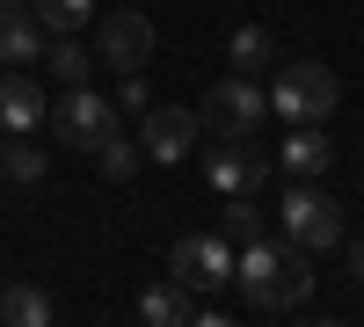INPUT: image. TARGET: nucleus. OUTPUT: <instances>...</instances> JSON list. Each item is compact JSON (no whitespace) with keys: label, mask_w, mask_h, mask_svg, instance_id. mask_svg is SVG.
<instances>
[{"label":"nucleus","mask_w":364,"mask_h":327,"mask_svg":"<svg viewBox=\"0 0 364 327\" xmlns=\"http://www.w3.org/2000/svg\"><path fill=\"white\" fill-rule=\"evenodd\" d=\"M29 15H37L44 37H66V29H87V22H95V0H29Z\"/></svg>","instance_id":"obj_16"},{"label":"nucleus","mask_w":364,"mask_h":327,"mask_svg":"<svg viewBox=\"0 0 364 327\" xmlns=\"http://www.w3.org/2000/svg\"><path fill=\"white\" fill-rule=\"evenodd\" d=\"M0 320H8V327H44L51 320V299L37 284H8V291H0Z\"/></svg>","instance_id":"obj_18"},{"label":"nucleus","mask_w":364,"mask_h":327,"mask_svg":"<svg viewBox=\"0 0 364 327\" xmlns=\"http://www.w3.org/2000/svg\"><path fill=\"white\" fill-rule=\"evenodd\" d=\"M44 124H51V138L66 145V153H95V145L117 131V102L109 95H95V87H66V95H58L51 109H44Z\"/></svg>","instance_id":"obj_3"},{"label":"nucleus","mask_w":364,"mask_h":327,"mask_svg":"<svg viewBox=\"0 0 364 327\" xmlns=\"http://www.w3.org/2000/svg\"><path fill=\"white\" fill-rule=\"evenodd\" d=\"M109 102H117V116H146V102H154V95H146V80H139V73H124V87H117Z\"/></svg>","instance_id":"obj_21"},{"label":"nucleus","mask_w":364,"mask_h":327,"mask_svg":"<svg viewBox=\"0 0 364 327\" xmlns=\"http://www.w3.org/2000/svg\"><path fill=\"white\" fill-rule=\"evenodd\" d=\"M350 277H364V233L350 240Z\"/></svg>","instance_id":"obj_22"},{"label":"nucleus","mask_w":364,"mask_h":327,"mask_svg":"<svg viewBox=\"0 0 364 327\" xmlns=\"http://www.w3.org/2000/svg\"><path fill=\"white\" fill-rule=\"evenodd\" d=\"M219 240L226 248H248V240H269V226H262V211L248 196H226V211H219Z\"/></svg>","instance_id":"obj_17"},{"label":"nucleus","mask_w":364,"mask_h":327,"mask_svg":"<svg viewBox=\"0 0 364 327\" xmlns=\"http://www.w3.org/2000/svg\"><path fill=\"white\" fill-rule=\"evenodd\" d=\"M44 167H51V160L37 153V145H22V138H15V145H0V174H8V182L29 189V182H44Z\"/></svg>","instance_id":"obj_20"},{"label":"nucleus","mask_w":364,"mask_h":327,"mask_svg":"<svg viewBox=\"0 0 364 327\" xmlns=\"http://www.w3.org/2000/svg\"><path fill=\"white\" fill-rule=\"evenodd\" d=\"M197 138H204L197 109H175V102H146V116H139V153H146V160L175 167V160H190V145H197Z\"/></svg>","instance_id":"obj_7"},{"label":"nucleus","mask_w":364,"mask_h":327,"mask_svg":"<svg viewBox=\"0 0 364 327\" xmlns=\"http://www.w3.org/2000/svg\"><path fill=\"white\" fill-rule=\"evenodd\" d=\"M277 167L291 174V182H321V174L336 167V145H328V131H321V124H291V138H284Z\"/></svg>","instance_id":"obj_11"},{"label":"nucleus","mask_w":364,"mask_h":327,"mask_svg":"<svg viewBox=\"0 0 364 327\" xmlns=\"http://www.w3.org/2000/svg\"><path fill=\"white\" fill-rule=\"evenodd\" d=\"M277 226H284L291 248L321 255V248L343 240V204L328 196V189H314V182H299V189H284V204H277Z\"/></svg>","instance_id":"obj_5"},{"label":"nucleus","mask_w":364,"mask_h":327,"mask_svg":"<svg viewBox=\"0 0 364 327\" xmlns=\"http://www.w3.org/2000/svg\"><path fill=\"white\" fill-rule=\"evenodd\" d=\"M262 95H269V116H284V124H328L343 87H336V73L321 58H291V66H277V80Z\"/></svg>","instance_id":"obj_2"},{"label":"nucleus","mask_w":364,"mask_h":327,"mask_svg":"<svg viewBox=\"0 0 364 327\" xmlns=\"http://www.w3.org/2000/svg\"><path fill=\"white\" fill-rule=\"evenodd\" d=\"M0 15H29V0H0Z\"/></svg>","instance_id":"obj_23"},{"label":"nucleus","mask_w":364,"mask_h":327,"mask_svg":"<svg viewBox=\"0 0 364 327\" xmlns=\"http://www.w3.org/2000/svg\"><path fill=\"white\" fill-rule=\"evenodd\" d=\"M29 58H44L37 15H0V66H29Z\"/></svg>","instance_id":"obj_14"},{"label":"nucleus","mask_w":364,"mask_h":327,"mask_svg":"<svg viewBox=\"0 0 364 327\" xmlns=\"http://www.w3.org/2000/svg\"><path fill=\"white\" fill-rule=\"evenodd\" d=\"M197 124H204L211 138H255V131L269 124V95H262V87H255L248 73H226V80L204 95Z\"/></svg>","instance_id":"obj_4"},{"label":"nucleus","mask_w":364,"mask_h":327,"mask_svg":"<svg viewBox=\"0 0 364 327\" xmlns=\"http://www.w3.org/2000/svg\"><path fill=\"white\" fill-rule=\"evenodd\" d=\"M204 174H211V189L219 196H255L262 182H269V153L255 138H219L211 145V160H204Z\"/></svg>","instance_id":"obj_9"},{"label":"nucleus","mask_w":364,"mask_h":327,"mask_svg":"<svg viewBox=\"0 0 364 327\" xmlns=\"http://www.w3.org/2000/svg\"><path fill=\"white\" fill-rule=\"evenodd\" d=\"M87 160L102 167V182H132V174H139V160H146V153H139L132 138H117V131H109V138L95 145V153H87Z\"/></svg>","instance_id":"obj_19"},{"label":"nucleus","mask_w":364,"mask_h":327,"mask_svg":"<svg viewBox=\"0 0 364 327\" xmlns=\"http://www.w3.org/2000/svg\"><path fill=\"white\" fill-rule=\"evenodd\" d=\"M44 80H29L22 66H0V131H37L44 124Z\"/></svg>","instance_id":"obj_10"},{"label":"nucleus","mask_w":364,"mask_h":327,"mask_svg":"<svg viewBox=\"0 0 364 327\" xmlns=\"http://www.w3.org/2000/svg\"><path fill=\"white\" fill-rule=\"evenodd\" d=\"M233 284L255 313H299L314 299V255L306 248H277V240H248L233 255Z\"/></svg>","instance_id":"obj_1"},{"label":"nucleus","mask_w":364,"mask_h":327,"mask_svg":"<svg viewBox=\"0 0 364 327\" xmlns=\"http://www.w3.org/2000/svg\"><path fill=\"white\" fill-rule=\"evenodd\" d=\"M168 277L182 291H219V284H233V248L219 233H182L175 255H168Z\"/></svg>","instance_id":"obj_8"},{"label":"nucleus","mask_w":364,"mask_h":327,"mask_svg":"<svg viewBox=\"0 0 364 327\" xmlns=\"http://www.w3.org/2000/svg\"><path fill=\"white\" fill-rule=\"evenodd\" d=\"M154 44H161V29H154V22H146L139 8H117V15H102V37L87 44V51H95L109 73H146Z\"/></svg>","instance_id":"obj_6"},{"label":"nucleus","mask_w":364,"mask_h":327,"mask_svg":"<svg viewBox=\"0 0 364 327\" xmlns=\"http://www.w3.org/2000/svg\"><path fill=\"white\" fill-rule=\"evenodd\" d=\"M139 320H154V327H182V320H197V306H190V291L182 284H154L139 299Z\"/></svg>","instance_id":"obj_15"},{"label":"nucleus","mask_w":364,"mask_h":327,"mask_svg":"<svg viewBox=\"0 0 364 327\" xmlns=\"http://www.w3.org/2000/svg\"><path fill=\"white\" fill-rule=\"evenodd\" d=\"M226 58H233V73H269V58H277V37H269L262 22H240L233 37H226Z\"/></svg>","instance_id":"obj_13"},{"label":"nucleus","mask_w":364,"mask_h":327,"mask_svg":"<svg viewBox=\"0 0 364 327\" xmlns=\"http://www.w3.org/2000/svg\"><path fill=\"white\" fill-rule=\"evenodd\" d=\"M44 73H51L58 87H80L87 73H95V51L80 44V29H66V37H51V44H44Z\"/></svg>","instance_id":"obj_12"}]
</instances>
